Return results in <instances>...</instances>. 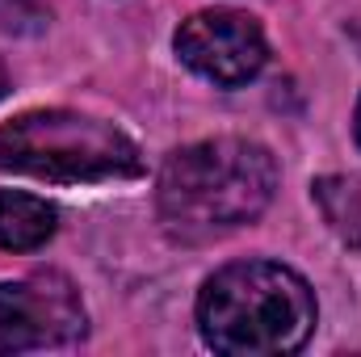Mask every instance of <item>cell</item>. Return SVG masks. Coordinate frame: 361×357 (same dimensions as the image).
<instances>
[{
  "label": "cell",
  "instance_id": "obj_1",
  "mask_svg": "<svg viewBox=\"0 0 361 357\" xmlns=\"http://www.w3.org/2000/svg\"><path fill=\"white\" fill-rule=\"evenodd\" d=\"M277 160L248 139H206L164 160L156 206L169 236L185 244L252 223L273 202Z\"/></svg>",
  "mask_w": 361,
  "mask_h": 357
},
{
  "label": "cell",
  "instance_id": "obj_6",
  "mask_svg": "<svg viewBox=\"0 0 361 357\" xmlns=\"http://www.w3.org/2000/svg\"><path fill=\"white\" fill-rule=\"evenodd\" d=\"M59 227V214L47 198L0 189V248L8 253H34L42 248Z\"/></svg>",
  "mask_w": 361,
  "mask_h": 357
},
{
  "label": "cell",
  "instance_id": "obj_2",
  "mask_svg": "<svg viewBox=\"0 0 361 357\" xmlns=\"http://www.w3.org/2000/svg\"><path fill=\"white\" fill-rule=\"evenodd\" d=\"M315 290L277 261H240L219 269L197 294V328L214 353H294L315 332Z\"/></svg>",
  "mask_w": 361,
  "mask_h": 357
},
{
  "label": "cell",
  "instance_id": "obj_9",
  "mask_svg": "<svg viewBox=\"0 0 361 357\" xmlns=\"http://www.w3.org/2000/svg\"><path fill=\"white\" fill-rule=\"evenodd\" d=\"M353 135H357V147H361V101H357V114H353Z\"/></svg>",
  "mask_w": 361,
  "mask_h": 357
},
{
  "label": "cell",
  "instance_id": "obj_10",
  "mask_svg": "<svg viewBox=\"0 0 361 357\" xmlns=\"http://www.w3.org/2000/svg\"><path fill=\"white\" fill-rule=\"evenodd\" d=\"M0 92H4V63H0Z\"/></svg>",
  "mask_w": 361,
  "mask_h": 357
},
{
  "label": "cell",
  "instance_id": "obj_3",
  "mask_svg": "<svg viewBox=\"0 0 361 357\" xmlns=\"http://www.w3.org/2000/svg\"><path fill=\"white\" fill-rule=\"evenodd\" d=\"M0 169L42 181H118L139 177V147L109 122L72 109H34L0 126Z\"/></svg>",
  "mask_w": 361,
  "mask_h": 357
},
{
  "label": "cell",
  "instance_id": "obj_8",
  "mask_svg": "<svg viewBox=\"0 0 361 357\" xmlns=\"http://www.w3.org/2000/svg\"><path fill=\"white\" fill-rule=\"evenodd\" d=\"M47 8L42 0H0V30H13V34H38L47 30Z\"/></svg>",
  "mask_w": 361,
  "mask_h": 357
},
{
  "label": "cell",
  "instance_id": "obj_7",
  "mask_svg": "<svg viewBox=\"0 0 361 357\" xmlns=\"http://www.w3.org/2000/svg\"><path fill=\"white\" fill-rule=\"evenodd\" d=\"M315 202L328 219V227L341 236V244H349L361 253V185L349 177H324L315 181Z\"/></svg>",
  "mask_w": 361,
  "mask_h": 357
},
{
  "label": "cell",
  "instance_id": "obj_4",
  "mask_svg": "<svg viewBox=\"0 0 361 357\" xmlns=\"http://www.w3.org/2000/svg\"><path fill=\"white\" fill-rule=\"evenodd\" d=\"M85 303L63 273L0 282V353L63 349L85 337Z\"/></svg>",
  "mask_w": 361,
  "mask_h": 357
},
{
  "label": "cell",
  "instance_id": "obj_5",
  "mask_svg": "<svg viewBox=\"0 0 361 357\" xmlns=\"http://www.w3.org/2000/svg\"><path fill=\"white\" fill-rule=\"evenodd\" d=\"M177 55L202 80L235 89V85H248L265 68L269 47H265L257 17L235 13V8H210V13H193L189 21H180Z\"/></svg>",
  "mask_w": 361,
  "mask_h": 357
}]
</instances>
